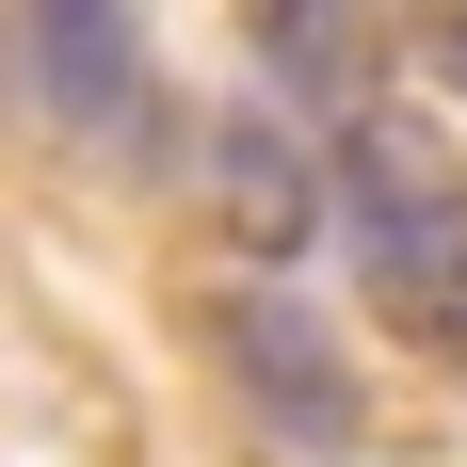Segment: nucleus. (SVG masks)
I'll use <instances>...</instances> for the list:
<instances>
[{"label": "nucleus", "instance_id": "1", "mask_svg": "<svg viewBox=\"0 0 467 467\" xmlns=\"http://www.w3.org/2000/svg\"><path fill=\"white\" fill-rule=\"evenodd\" d=\"M338 210H355L371 306L420 338V355L467 371V178L403 130V113H355V130H338Z\"/></svg>", "mask_w": 467, "mask_h": 467}, {"label": "nucleus", "instance_id": "2", "mask_svg": "<svg viewBox=\"0 0 467 467\" xmlns=\"http://www.w3.org/2000/svg\"><path fill=\"white\" fill-rule=\"evenodd\" d=\"M210 355L242 371V403H258L290 451H355V435H371V403H355V355H338V323H323L290 275L226 290V306H210Z\"/></svg>", "mask_w": 467, "mask_h": 467}, {"label": "nucleus", "instance_id": "3", "mask_svg": "<svg viewBox=\"0 0 467 467\" xmlns=\"http://www.w3.org/2000/svg\"><path fill=\"white\" fill-rule=\"evenodd\" d=\"M16 81H33L48 130H97V145H161L178 130V97L145 81V33L113 0H33L16 16Z\"/></svg>", "mask_w": 467, "mask_h": 467}, {"label": "nucleus", "instance_id": "4", "mask_svg": "<svg viewBox=\"0 0 467 467\" xmlns=\"http://www.w3.org/2000/svg\"><path fill=\"white\" fill-rule=\"evenodd\" d=\"M210 210H226L242 258H306L323 242V145H306V113H275V97H242V113H210Z\"/></svg>", "mask_w": 467, "mask_h": 467}, {"label": "nucleus", "instance_id": "5", "mask_svg": "<svg viewBox=\"0 0 467 467\" xmlns=\"http://www.w3.org/2000/svg\"><path fill=\"white\" fill-rule=\"evenodd\" d=\"M258 81L290 97V113H306V130H355V113H371V16H323V0H306V16H258Z\"/></svg>", "mask_w": 467, "mask_h": 467}, {"label": "nucleus", "instance_id": "6", "mask_svg": "<svg viewBox=\"0 0 467 467\" xmlns=\"http://www.w3.org/2000/svg\"><path fill=\"white\" fill-rule=\"evenodd\" d=\"M435 65H451V81H467V16H451V48H435Z\"/></svg>", "mask_w": 467, "mask_h": 467}]
</instances>
